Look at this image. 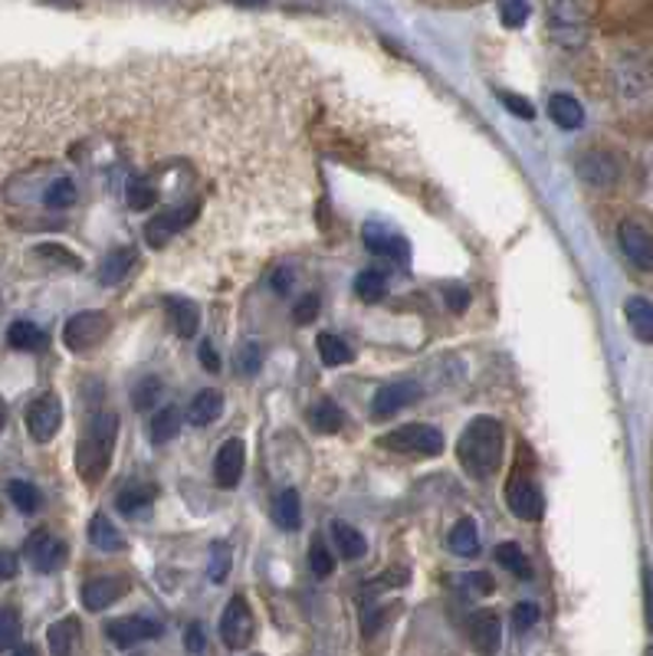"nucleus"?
Returning <instances> with one entry per match:
<instances>
[{"label":"nucleus","instance_id":"1","mask_svg":"<svg viewBox=\"0 0 653 656\" xmlns=\"http://www.w3.org/2000/svg\"><path fill=\"white\" fill-rule=\"evenodd\" d=\"M457 457L467 476L486 480L503 463V424L493 417H477L457 440Z\"/></svg>","mask_w":653,"mask_h":656},{"label":"nucleus","instance_id":"2","mask_svg":"<svg viewBox=\"0 0 653 656\" xmlns=\"http://www.w3.org/2000/svg\"><path fill=\"white\" fill-rule=\"evenodd\" d=\"M115 434H118V417L115 414H99L89 430L79 440L76 450V470L85 483H95L105 476L108 463H112V450H115Z\"/></svg>","mask_w":653,"mask_h":656},{"label":"nucleus","instance_id":"3","mask_svg":"<svg viewBox=\"0 0 653 656\" xmlns=\"http://www.w3.org/2000/svg\"><path fill=\"white\" fill-rule=\"evenodd\" d=\"M197 217H201V200L171 204V207H164L161 214H154V217L145 223V240H148L154 250H164L168 240H174L177 233H184Z\"/></svg>","mask_w":653,"mask_h":656},{"label":"nucleus","instance_id":"4","mask_svg":"<svg viewBox=\"0 0 653 656\" xmlns=\"http://www.w3.org/2000/svg\"><path fill=\"white\" fill-rule=\"evenodd\" d=\"M381 450H391V453H417V457H437L444 450V434L437 427H427V424H408V427H398L391 434H385L378 440Z\"/></svg>","mask_w":653,"mask_h":656},{"label":"nucleus","instance_id":"5","mask_svg":"<svg viewBox=\"0 0 653 656\" xmlns=\"http://www.w3.org/2000/svg\"><path fill=\"white\" fill-rule=\"evenodd\" d=\"M549 30L559 46L582 49L588 43V23H585L578 0H552L549 3Z\"/></svg>","mask_w":653,"mask_h":656},{"label":"nucleus","instance_id":"6","mask_svg":"<svg viewBox=\"0 0 653 656\" xmlns=\"http://www.w3.org/2000/svg\"><path fill=\"white\" fill-rule=\"evenodd\" d=\"M108 329H112V322L105 312H76L62 329V342L69 352H89L99 342H105Z\"/></svg>","mask_w":653,"mask_h":656},{"label":"nucleus","instance_id":"7","mask_svg":"<svg viewBox=\"0 0 653 656\" xmlns=\"http://www.w3.org/2000/svg\"><path fill=\"white\" fill-rule=\"evenodd\" d=\"M253 631H256V624H253L250 605L243 598H230V605L220 614V641H224V647L243 651L253 641Z\"/></svg>","mask_w":653,"mask_h":656},{"label":"nucleus","instance_id":"8","mask_svg":"<svg viewBox=\"0 0 653 656\" xmlns=\"http://www.w3.org/2000/svg\"><path fill=\"white\" fill-rule=\"evenodd\" d=\"M506 506L523 522H539L546 516V499H542L539 486L526 476H513L506 483Z\"/></svg>","mask_w":653,"mask_h":656},{"label":"nucleus","instance_id":"9","mask_svg":"<svg viewBox=\"0 0 653 656\" xmlns=\"http://www.w3.org/2000/svg\"><path fill=\"white\" fill-rule=\"evenodd\" d=\"M59 424H62V404H59V398L43 394V398H36L26 407V430H30V437L36 444H49L59 434Z\"/></svg>","mask_w":653,"mask_h":656},{"label":"nucleus","instance_id":"10","mask_svg":"<svg viewBox=\"0 0 653 656\" xmlns=\"http://www.w3.org/2000/svg\"><path fill=\"white\" fill-rule=\"evenodd\" d=\"M618 240H621L625 256H628L638 269L653 273V233L648 227H641L638 220H621V223H618Z\"/></svg>","mask_w":653,"mask_h":656},{"label":"nucleus","instance_id":"11","mask_svg":"<svg viewBox=\"0 0 653 656\" xmlns=\"http://www.w3.org/2000/svg\"><path fill=\"white\" fill-rule=\"evenodd\" d=\"M102 631H105V637H108L115 647H122V651H128V647H135V644H141V641L161 637V624H158V621H148V618H118V621H108Z\"/></svg>","mask_w":653,"mask_h":656},{"label":"nucleus","instance_id":"12","mask_svg":"<svg viewBox=\"0 0 653 656\" xmlns=\"http://www.w3.org/2000/svg\"><path fill=\"white\" fill-rule=\"evenodd\" d=\"M362 240L375 256H385V260H394V263H411V243L401 233L385 230L381 223H365Z\"/></svg>","mask_w":653,"mask_h":656},{"label":"nucleus","instance_id":"13","mask_svg":"<svg viewBox=\"0 0 653 656\" xmlns=\"http://www.w3.org/2000/svg\"><path fill=\"white\" fill-rule=\"evenodd\" d=\"M243 467H247V447L243 440H224L220 450H217V460H214V480L220 490H233L243 476Z\"/></svg>","mask_w":653,"mask_h":656},{"label":"nucleus","instance_id":"14","mask_svg":"<svg viewBox=\"0 0 653 656\" xmlns=\"http://www.w3.org/2000/svg\"><path fill=\"white\" fill-rule=\"evenodd\" d=\"M26 559H30V565H33V572L49 575V572H56V568L62 565L66 545H62L59 539H53L49 532H36V536L26 539Z\"/></svg>","mask_w":653,"mask_h":656},{"label":"nucleus","instance_id":"15","mask_svg":"<svg viewBox=\"0 0 653 656\" xmlns=\"http://www.w3.org/2000/svg\"><path fill=\"white\" fill-rule=\"evenodd\" d=\"M125 591H128V582H125V578L105 575V578L85 582L82 591H79V598H82V608H85V611H105V608H112Z\"/></svg>","mask_w":653,"mask_h":656},{"label":"nucleus","instance_id":"16","mask_svg":"<svg viewBox=\"0 0 653 656\" xmlns=\"http://www.w3.org/2000/svg\"><path fill=\"white\" fill-rule=\"evenodd\" d=\"M578 177L592 187H611L621 177V164L608 151H588L578 158Z\"/></svg>","mask_w":653,"mask_h":656},{"label":"nucleus","instance_id":"17","mask_svg":"<svg viewBox=\"0 0 653 656\" xmlns=\"http://www.w3.org/2000/svg\"><path fill=\"white\" fill-rule=\"evenodd\" d=\"M417 398H421V384H417V381H391V384H385V388L375 394L371 414H375V417H391V414H398L401 407L414 404Z\"/></svg>","mask_w":653,"mask_h":656},{"label":"nucleus","instance_id":"18","mask_svg":"<svg viewBox=\"0 0 653 656\" xmlns=\"http://www.w3.org/2000/svg\"><path fill=\"white\" fill-rule=\"evenodd\" d=\"M467 631H470V641L477 644L480 654H496L500 651V618L496 614H490V611L473 614Z\"/></svg>","mask_w":653,"mask_h":656},{"label":"nucleus","instance_id":"19","mask_svg":"<svg viewBox=\"0 0 653 656\" xmlns=\"http://www.w3.org/2000/svg\"><path fill=\"white\" fill-rule=\"evenodd\" d=\"M549 115H552V122H555L559 128H565V131H575V128L585 125V108H582V102H578L575 95H569V92H555V95L549 99Z\"/></svg>","mask_w":653,"mask_h":656},{"label":"nucleus","instance_id":"20","mask_svg":"<svg viewBox=\"0 0 653 656\" xmlns=\"http://www.w3.org/2000/svg\"><path fill=\"white\" fill-rule=\"evenodd\" d=\"M164 306H168V312H171L174 332H177L181 338H194V335H197V325H201V309H197L191 299H184V296H168Z\"/></svg>","mask_w":653,"mask_h":656},{"label":"nucleus","instance_id":"21","mask_svg":"<svg viewBox=\"0 0 653 656\" xmlns=\"http://www.w3.org/2000/svg\"><path fill=\"white\" fill-rule=\"evenodd\" d=\"M158 200H161V191L154 187V181L148 174H131L125 181V204L131 210H151V207H158Z\"/></svg>","mask_w":653,"mask_h":656},{"label":"nucleus","instance_id":"22","mask_svg":"<svg viewBox=\"0 0 653 656\" xmlns=\"http://www.w3.org/2000/svg\"><path fill=\"white\" fill-rule=\"evenodd\" d=\"M625 315H628V325H631V332H634L641 342L653 345V302L651 299H644V296H634V299H628V302H625Z\"/></svg>","mask_w":653,"mask_h":656},{"label":"nucleus","instance_id":"23","mask_svg":"<svg viewBox=\"0 0 653 656\" xmlns=\"http://www.w3.org/2000/svg\"><path fill=\"white\" fill-rule=\"evenodd\" d=\"M76 200H79V184H76L72 177H56V181H49V184L43 187V194H39V204H43L46 210H69Z\"/></svg>","mask_w":653,"mask_h":656},{"label":"nucleus","instance_id":"24","mask_svg":"<svg viewBox=\"0 0 653 656\" xmlns=\"http://www.w3.org/2000/svg\"><path fill=\"white\" fill-rule=\"evenodd\" d=\"M220 411H224L220 391H201V394L191 401V407H187V421H191L194 427H207V424H214V421L220 417Z\"/></svg>","mask_w":653,"mask_h":656},{"label":"nucleus","instance_id":"25","mask_svg":"<svg viewBox=\"0 0 653 656\" xmlns=\"http://www.w3.org/2000/svg\"><path fill=\"white\" fill-rule=\"evenodd\" d=\"M332 542H335L339 555L348 559V562H355V559H362L368 552L365 536L358 529H352L348 522H332Z\"/></svg>","mask_w":653,"mask_h":656},{"label":"nucleus","instance_id":"26","mask_svg":"<svg viewBox=\"0 0 653 656\" xmlns=\"http://www.w3.org/2000/svg\"><path fill=\"white\" fill-rule=\"evenodd\" d=\"M131 263H135V250H131V246L112 250V253L102 260V266H99V283H102V286H115V283H122V276L131 269Z\"/></svg>","mask_w":653,"mask_h":656},{"label":"nucleus","instance_id":"27","mask_svg":"<svg viewBox=\"0 0 653 656\" xmlns=\"http://www.w3.org/2000/svg\"><path fill=\"white\" fill-rule=\"evenodd\" d=\"M177 430H181V414H177V407H161V411L151 417V424H148V437H151L154 447L174 440Z\"/></svg>","mask_w":653,"mask_h":656},{"label":"nucleus","instance_id":"28","mask_svg":"<svg viewBox=\"0 0 653 656\" xmlns=\"http://www.w3.org/2000/svg\"><path fill=\"white\" fill-rule=\"evenodd\" d=\"M447 545H450V552H454V555H460V559H470V555H477V552H480V536H477V526H473L470 519L457 522V526L450 529V536H447Z\"/></svg>","mask_w":653,"mask_h":656},{"label":"nucleus","instance_id":"29","mask_svg":"<svg viewBox=\"0 0 653 656\" xmlns=\"http://www.w3.org/2000/svg\"><path fill=\"white\" fill-rule=\"evenodd\" d=\"M7 342H10V348H16V352H36V348H43L46 345V335L33 325V322H13L10 329H7Z\"/></svg>","mask_w":653,"mask_h":656},{"label":"nucleus","instance_id":"30","mask_svg":"<svg viewBox=\"0 0 653 656\" xmlns=\"http://www.w3.org/2000/svg\"><path fill=\"white\" fill-rule=\"evenodd\" d=\"M154 499V486H145V483H128L118 496H115V506L118 513L125 516H135L138 509H145L148 503Z\"/></svg>","mask_w":653,"mask_h":656},{"label":"nucleus","instance_id":"31","mask_svg":"<svg viewBox=\"0 0 653 656\" xmlns=\"http://www.w3.org/2000/svg\"><path fill=\"white\" fill-rule=\"evenodd\" d=\"M276 522L279 529L286 532H296L302 526V503H299V493L296 490H286L279 499H276Z\"/></svg>","mask_w":653,"mask_h":656},{"label":"nucleus","instance_id":"32","mask_svg":"<svg viewBox=\"0 0 653 656\" xmlns=\"http://www.w3.org/2000/svg\"><path fill=\"white\" fill-rule=\"evenodd\" d=\"M89 542H92L95 549H102V552H118V549H122L118 529H115L102 513L92 516V522H89Z\"/></svg>","mask_w":653,"mask_h":656},{"label":"nucleus","instance_id":"33","mask_svg":"<svg viewBox=\"0 0 653 656\" xmlns=\"http://www.w3.org/2000/svg\"><path fill=\"white\" fill-rule=\"evenodd\" d=\"M496 562H500L506 572H513L516 578H523V582L532 578V565H529V559L523 555V549H519L516 542H503V545H496Z\"/></svg>","mask_w":653,"mask_h":656},{"label":"nucleus","instance_id":"34","mask_svg":"<svg viewBox=\"0 0 653 656\" xmlns=\"http://www.w3.org/2000/svg\"><path fill=\"white\" fill-rule=\"evenodd\" d=\"M309 417H312V427H316L319 434H339V430H342V424H345V414H342V407H339V404H332V401H319V404L309 411Z\"/></svg>","mask_w":653,"mask_h":656},{"label":"nucleus","instance_id":"35","mask_svg":"<svg viewBox=\"0 0 653 656\" xmlns=\"http://www.w3.org/2000/svg\"><path fill=\"white\" fill-rule=\"evenodd\" d=\"M316 345H319V358H322L329 368H335V365H348V361H352V348H348L339 335H332V332H322Z\"/></svg>","mask_w":653,"mask_h":656},{"label":"nucleus","instance_id":"36","mask_svg":"<svg viewBox=\"0 0 653 656\" xmlns=\"http://www.w3.org/2000/svg\"><path fill=\"white\" fill-rule=\"evenodd\" d=\"M76 634H79V621L76 618H62L49 628V651L56 656L69 654L72 644H76Z\"/></svg>","mask_w":653,"mask_h":656},{"label":"nucleus","instance_id":"37","mask_svg":"<svg viewBox=\"0 0 653 656\" xmlns=\"http://www.w3.org/2000/svg\"><path fill=\"white\" fill-rule=\"evenodd\" d=\"M355 292H358V299H365V302H378V299H385V292H388V279H385L378 269H365V273L355 276Z\"/></svg>","mask_w":653,"mask_h":656},{"label":"nucleus","instance_id":"38","mask_svg":"<svg viewBox=\"0 0 653 656\" xmlns=\"http://www.w3.org/2000/svg\"><path fill=\"white\" fill-rule=\"evenodd\" d=\"M7 496H10V503H13L23 516H33V513L39 509V493H36V486H30V483H23V480H10V483H7Z\"/></svg>","mask_w":653,"mask_h":656},{"label":"nucleus","instance_id":"39","mask_svg":"<svg viewBox=\"0 0 653 656\" xmlns=\"http://www.w3.org/2000/svg\"><path fill=\"white\" fill-rule=\"evenodd\" d=\"M230 568H233V555H230V549H227L224 542H217V545L210 549V565H207L210 582H214V585H224L227 575H230Z\"/></svg>","mask_w":653,"mask_h":656},{"label":"nucleus","instance_id":"40","mask_svg":"<svg viewBox=\"0 0 653 656\" xmlns=\"http://www.w3.org/2000/svg\"><path fill=\"white\" fill-rule=\"evenodd\" d=\"M20 637V614L10 605H0V654L10 651Z\"/></svg>","mask_w":653,"mask_h":656},{"label":"nucleus","instance_id":"41","mask_svg":"<svg viewBox=\"0 0 653 656\" xmlns=\"http://www.w3.org/2000/svg\"><path fill=\"white\" fill-rule=\"evenodd\" d=\"M309 568H312V575H319V578H329V575L335 572V559H332V552L322 545V539H312V549H309Z\"/></svg>","mask_w":653,"mask_h":656},{"label":"nucleus","instance_id":"42","mask_svg":"<svg viewBox=\"0 0 653 656\" xmlns=\"http://www.w3.org/2000/svg\"><path fill=\"white\" fill-rule=\"evenodd\" d=\"M260 365H263V352H260V345L256 342H243L240 345V352H237V368H240V375H256L260 371Z\"/></svg>","mask_w":653,"mask_h":656},{"label":"nucleus","instance_id":"43","mask_svg":"<svg viewBox=\"0 0 653 656\" xmlns=\"http://www.w3.org/2000/svg\"><path fill=\"white\" fill-rule=\"evenodd\" d=\"M158 394H161V381H158V378H145V381L135 388V394H131L135 411H148V407L158 401Z\"/></svg>","mask_w":653,"mask_h":656},{"label":"nucleus","instance_id":"44","mask_svg":"<svg viewBox=\"0 0 653 656\" xmlns=\"http://www.w3.org/2000/svg\"><path fill=\"white\" fill-rule=\"evenodd\" d=\"M36 256H43V260H56V263H62V266H69V269H79V266H82V260H79L76 253L62 250L59 243H39V246H36Z\"/></svg>","mask_w":653,"mask_h":656},{"label":"nucleus","instance_id":"45","mask_svg":"<svg viewBox=\"0 0 653 656\" xmlns=\"http://www.w3.org/2000/svg\"><path fill=\"white\" fill-rule=\"evenodd\" d=\"M500 16H503V23L506 26H523L526 20H529V3L526 0H503V7H500Z\"/></svg>","mask_w":653,"mask_h":656},{"label":"nucleus","instance_id":"46","mask_svg":"<svg viewBox=\"0 0 653 656\" xmlns=\"http://www.w3.org/2000/svg\"><path fill=\"white\" fill-rule=\"evenodd\" d=\"M539 618H542V611H539L532 601H523V605H516V611H513L516 631H532V628L539 624Z\"/></svg>","mask_w":653,"mask_h":656},{"label":"nucleus","instance_id":"47","mask_svg":"<svg viewBox=\"0 0 653 656\" xmlns=\"http://www.w3.org/2000/svg\"><path fill=\"white\" fill-rule=\"evenodd\" d=\"M411 582V572L408 568H388V572H381L378 578H371V588L375 591H381V588H404Z\"/></svg>","mask_w":653,"mask_h":656},{"label":"nucleus","instance_id":"48","mask_svg":"<svg viewBox=\"0 0 653 656\" xmlns=\"http://www.w3.org/2000/svg\"><path fill=\"white\" fill-rule=\"evenodd\" d=\"M500 102L513 112V115H519V118H536V108H532V102L529 99H523V95H516V92H500Z\"/></svg>","mask_w":653,"mask_h":656},{"label":"nucleus","instance_id":"49","mask_svg":"<svg viewBox=\"0 0 653 656\" xmlns=\"http://www.w3.org/2000/svg\"><path fill=\"white\" fill-rule=\"evenodd\" d=\"M444 302H447V309L450 312H463L467 306H470V292L463 289V286H447V292H444Z\"/></svg>","mask_w":653,"mask_h":656},{"label":"nucleus","instance_id":"50","mask_svg":"<svg viewBox=\"0 0 653 656\" xmlns=\"http://www.w3.org/2000/svg\"><path fill=\"white\" fill-rule=\"evenodd\" d=\"M460 582H463V588H467V591H473V595H490V591H493V578H490L486 572L463 575Z\"/></svg>","mask_w":653,"mask_h":656},{"label":"nucleus","instance_id":"51","mask_svg":"<svg viewBox=\"0 0 653 656\" xmlns=\"http://www.w3.org/2000/svg\"><path fill=\"white\" fill-rule=\"evenodd\" d=\"M293 315H296V322H302V325H306V322H312V319L319 315V296H316V292H309L306 299H299V306H296V312H293Z\"/></svg>","mask_w":653,"mask_h":656},{"label":"nucleus","instance_id":"52","mask_svg":"<svg viewBox=\"0 0 653 656\" xmlns=\"http://www.w3.org/2000/svg\"><path fill=\"white\" fill-rule=\"evenodd\" d=\"M184 647H187V654H204L207 641H204V628H201V624H191V628H187V634H184Z\"/></svg>","mask_w":653,"mask_h":656},{"label":"nucleus","instance_id":"53","mask_svg":"<svg viewBox=\"0 0 653 656\" xmlns=\"http://www.w3.org/2000/svg\"><path fill=\"white\" fill-rule=\"evenodd\" d=\"M385 621V608L381 605H368L365 608V621H362V628H365V637H371L375 631H378V624Z\"/></svg>","mask_w":653,"mask_h":656},{"label":"nucleus","instance_id":"54","mask_svg":"<svg viewBox=\"0 0 653 656\" xmlns=\"http://www.w3.org/2000/svg\"><path fill=\"white\" fill-rule=\"evenodd\" d=\"M197 358H201V365H204L207 371H220V358H217V352L210 348V342H201Z\"/></svg>","mask_w":653,"mask_h":656},{"label":"nucleus","instance_id":"55","mask_svg":"<svg viewBox=\"0 0 653 656\" xmlns=\"http://www.w3.org/2000/svg\"><path fill=\"white\" fill-rule=\"evenodd\" d=\"M16 568H20L16 555H13V552H3V549H0V582L13 578V575H16Z\"/></svg>","mask_w":653,"mask_h":656},{"label":"nucleus","instance_id":"56","mask_svg":"<svg viewBox=\"0 0 653 656\" xmlns=\"http://www.w3.org/2000/svg\"><path fill=\"white\" fill-rule=\"evenodd\" d=\"M289 286H293V273H289L286 266H279V269L273 273V289H276L279 296H286V292H289Z\"/></svg>","mask_w":653,"mask_h":656},{"label":"nucleus","instance_id":"57","mask_svg":"<svg viewBox=\"0 0 653 656\" xmlns=\"http://www.w3.org/2000/svg\"><path fill=\"white\" fill-rule=\"evenodd\" d=\"M644 605H648V628L653 634V575L644 572Z\"/></svg>","mask_w":653,"mask_h":656},{"label":"nucleus","instance_id":"58","mask_svg":"<svg viewBox=\"0 0 653 656\" xmlns=\"http://www.w3.org/2000/svg\"><path fill=\"white\" fill-rule=\"evenodd\" d=\"M3 424H7V407H3V401H0V430H3Z\"/></svg>","mask_w":653,"mask_h":656},{"label":"nucleus","instance_id":"59","mask_svg":"<svg viewBox=\"0 0 653 656\" xmlns=\"http://www.w3.org/2000/svg\"><path fill=\"white\" fill-rule=\"evenodd\" d=\"M237 3H243V7H253V3H263V0H237Z\"/></svg>","mask_w":653,"mask_h":656}]
</instances>
